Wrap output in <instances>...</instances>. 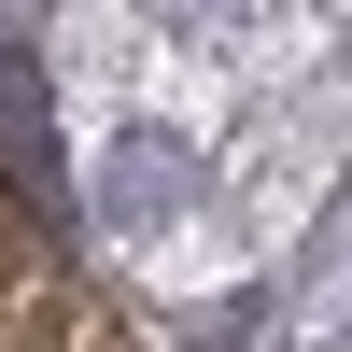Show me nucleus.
<instances>
[{
	"mask_svg": "<svg viewBox=\"0 0 352 352\" xmlns=\"http://www.w3.org/2000/svg\"><path fill=\"white\" fill-rule=\"evenodd\" d=\"M0 169L28 184V212H71L56 141H43V56H28V43H0Z\"/></svg>",
	"mask_w": 352,
	"mask_h": 352,
	"instance_id": "f257e3e1",
	"label": "nucleus"
},
{
	"mask_svg": "<svg viewBox=\"0 0 352 352\" xmlns=\"http://www.w3.org/2000/svg\"><path fill=\"white\" fill-rule=\"evenodd\" d=\"M184 184H197V169L169 155V141H141V155H113V212H169Z\"/></svg>",
	"mask_w": 352,
	"mask_h": 352,
	"instance_id": "f03ea898",
	"label": "nucleus"
}]
</instances>
